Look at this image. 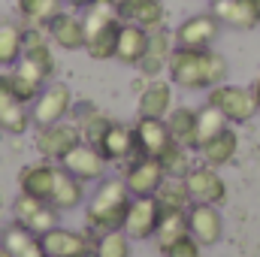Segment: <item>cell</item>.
Here are the masks:
<instances>
[{
    "label": "cell",
    "mask_w": 260,
    "mask_h": 257,
    "mask_svg": "<svg viewBox=\"0 0 260 257\" xmlns=\"http://www.w3.org/2000/svg\"><path fill=\"white\" fill-rule=\"evenodd\" d=\"M167 70H170V82L185 88V91L215 88L227 79L224 55H218L212 49H182V46H176Z\"/></svg>",
    "instance_id": "6da1fadb"
},
{
    "label": "cell",
    "mask_w": 260,
    "mask_h": 257,
    "mask_svg": "<svg viewBox=\"0 0 260 257\" xmlns=\"http://www.w3.org/2000/svg\"><path fill=\"white\" fill-rule=\"evenodd\" d=\"M130 191L124 185V179H106L94 197L88 203V224L100 233H109V230H121L124 227V215H127L130 206Z\"/></svg>",
    "instance_id": "7a4b0ae2"
},
{
    "label": "cell",
    "mask_w": 260,
    "mask_h": 257,
    "mask_svg": "<svg viewBox=\"0 0 260 257\" xmlns=\"http://www.w3.org/2000/svg\"><path fill=\"white\" fill-rule=\"evenodd\" d=\"M206 103H212L215 109H221L227 115V121H233V124H245V121L254 118V112H260L257 100H254V91L239 88V85H227V82L209 88Z\"/></svg>",
    "instance_id": "3957f363"
},
{
    "label": "cell",
    "mask_w": 260,
    "mask_h": 257,
    "mask_svg": "<svg viewBox=\"0 0 260 257\" xmlns=\"http://www.w3.org/2000/svg\"><path fill=\"white\" fill-rule=\"evenodd\" d=\"M70 106H73L70 88L61 85V82H55V85H49V88H43V91L37 94V100H34V106H30V121H34L37 127L58 124V121L67 118Z\"/></svg>",
    "instance_id": "277c9868"
},
{
    "label": "cell",
    "mask_w": 260,
    "mask_h": 257,
    "mask_svg": "<svg viewBox=\"0 0 260 257\" xmlns=\"http://www.w3.org/2000/svg\"><path fill=\"white\" fill-rule=\"evenodd\" d=\"M160 215H164V206L157 203V197H133L121 230L127 233L130 239H151L157 233Z\"/></svg>",
    "instance_id": "5b68a950"
},
{
    "label": "cell",
    "mask_w": 260,
    "mask_h": 257,
    "mask_svg": "<svg viewBox=\"0 0 260 257\" xmlns=\"http://www.w3.org/2000/svg\"><path fill=\"white\" fill-rule=\"evenodd\" d=\"M61 167H64L67 173H73L79 182H94V179H103L106 157H103V151L97 145H91V142L82 139L79 145H73L61 157Z\"/></svg>",
    "instance_id": "8992f818"
},
{
    "label": "cell",
    "mask_w": 260,
    "mask_h": 257,
    "mask_svg": "<svg viewBox=\"0 0 260 257\" xmlns=\"http://www.w3.org/2000/svg\"><path fill=\"white\" fill-rule=\"evenodd\" d=\"M221 34V21L212 15V12H197L191 18H185L179 27H176V46L182 49H209Z\"/></svg>",
    "instance_id": "52a82bcc"
},
{
    "label": "cell",
    "mask_w": 260,
    "mask_h": 257,
    "mask_svg": "<svg viewBox=\"0 0 260 257\" xmlns=\"http://www.w3.org/2000/svg\"><path fill=\"white\" fill-rule=\"evenodd\" d=\"M15 221L21 227H27L30 233L43 236L46 230L58 227V209L49 203V200H40V197H30V194H21L15 200Z\"/></svg>",
    "instance_id": "ba28073f"
},
{
    "label": "cell",
    "mask_w": 260,
    "mask_h": 257,
    "mask_svg": "<svg viewBox=\"0 0 260 257\" xmlns=\"http://www.w3.org/2000/svg\"><path fill=\"white\" fill-rule=\"evenodd\" d=\"M167 173L160 167V157H136L130 164L127 176H124V185H127L130 197H154L157 188L164 185Z\"/></svg>",
    "instance_id": "9c48e42d"
},
{
    "label": "cell",
    "mask_w": 260,
    "mask_h": 257,
    "mask_svg": "<svg viewBox=\"0 0 260 257\" xmlns=\"http://www.w3.org/2000/svg\"><path fill=\"white\" fill-rule=\"evenodd\" d=\"M185 185L191 194V203H209V206H218L224 203L227 197V185L224 179L218 176V167H194L188 176H185Z\"/></svg>",
    "instance_id": "30bf717a"
},
{
    "label": "cell",
    "mask_w": 260,
    "mask_h": 257,
    "mask_svg": "<svg viewBox=\"0 0 260 257\" xmlns=\"http://www.w3.org/2000/svg\"><path fill=\"white\" fill-rule=\"evenodd\" d=\"M82 142V133L76 124H67V121H58V124H49V127H40V136H37V151L46 157V160H58L64 157L73 145Z\"/></svg>",
    "instance_id": "8fae6325"
},
{
    "label": "cell",
    "mask_w": 260,
    "mask_h": 257,
    "mask_svg": "<svg viewBox=\"0 0 260 257\" xmlns=\"http://www.w3.org/2000/svg\"><path fill=\"white\" fill-rule=\"evenodd\" d=\"M133 130H136V151H139V157L142 154L145 157H160L170 148V142H173L170 127H167V118L139 115V121H136Z\"/></svg>",
    "instance_id": "7c38bea8"
},
{
    "label": "cell",
    "mask_w": 260,
    "mask_h": 257,
    "mask_svg": "<svg viewBox=\"0 0 260 257\" xmlns=\"http://www.w3.org/2000/svg\"><path fill=\"white\" fill-rule=\"evenodd\" d=\"M27 103L15 94L9 73L0 76V130L6 133H24L30 124V112L24 109Z\"/></svg>",
    "instance_id": "4fadbf2b"
},
{
    "label": "cell",
    "mask_w": 260,
    "mask_h": 257,
    "mask_svg": "<svg viewBox=\"0 0 260 257\" xmlns=\"http://www.w3.org/2000/svg\"><path fill=\"white\" fill-rule=\"evenodd\" d=\"M188 230L197 242L206 248V245H215L224 233V221H221V212L209 203H191L188 209Z\"/></svg>",
    "instance_id": "5bb4252c"
},
{
    "label": "cell",
    "mask_w": 260,
    "mask_h": 257,
    "mask_svg": "<svg viewBox=\"0 0 260 257\" xmlns=\"http://www.w3.org/2000/svg\"><path fill=\"white\" fill-rule=\"evenodd\" d=\"M43 248H46V257H82L88 254L94 245L85 233L79 230H67V227H52L40 236Z\"/></svg>",
    "instance_id": "9a60e30c"
},
{
    "label": "cell",
    "mask_w": 260,
    "mask_h": 257,
    "mask_svg": "<svg viewBox=\"0 0 260 257\" xmlns=\"http://www.w3.org/2000/svg\"><path fill=\"white\" fill-rule=\"evenodd\" d=\"M212 15L233 30H251L260 24L254 0H212Z\"/></svg>",
    "instance_id": "2e32d148"
},
{
    "label": "cell",
    "mask_w": 260,
    "mask_h": 257,
    "mask_svg": "<svg viewBox=\"0 0 260 257\" xmlns=\"http://www.w3.org/2000/svg\"><path fill=\"white\" fill-rule=\"evenodd\" d=\"M176 43V37L170 34V30H164V27H157V30H148V49H145V55H142V61H139V73L142 76H157L160 70H167L170 64V55H173V46Z\"/></svg>",
    "instance_id": "e0dca14e"
},
{
    "label": "cell",
    "mask_w": 260,
    "mask_h": 257,
    "mask_svg": "<svg viewBox=\"0 0 260 257\" xmlns=\"http://www.w3.org/2000/svg\"><path fill=\"white\" fill-rule=\"evenodd\" d=\"M46 34L55 46H61L67 52H76V49H85V21L79 15H70V12H58L49 24H46Z\"/></svg>",
    "instance_id": "ac0fdd59"
},
{
    "label": "cell",
    "mask_w": 260,
    "mask_h": 257,
    "mask_svg": "<svg viewBox=\"0 0 260 257\" xmlns=\"http://www.w3.org/2000/svg\"><path fill=\"white\" fill-rule=\"evenodd\" d=\"M97 148L103 151L106 160H127V157H139L136 151V130L127 127V124H109V130L103 133V139L97 142Z\"/></svg>",
    "instance_id": "d6986e66"
},
{
    "label": "cell",
    "mask_w": 260,
    "mask_h": 257,
    "mask_svg": "<svg viewBox=\"0 0 260 257\" xmlns=\"http://www.w3.org/2000/svg\"><path fill=\"white\" fill-rule=\"evenodd\" d=\"M0 245H3L6 257H46V248H43L40 236H37V233H30L27 227H21L18 221H15L12 227H6V230H3Z\"/></svg>",
    "instance_id": "ffe728a7"
},
{
    "label": "cell",
    "mask_w": 260,
    "mask_h": 257,
    "mask_svg": "<svg viewBox=\"0 0 260 257\" xmlns=\"http://www.w3.org/2000/svg\"><path fill=\"white\" fill-rule=\"evenodd\" d=\"M145 49H148V30L139 27V24H133V21H121V27H118V49H115V58H118L121 64L136 67L139 61H142Z\"/></svg>",
    "instance_id": "44dd1931"
},
{
    "label": "cell",
    "mask_w": 260,
    "mask_h": 257,
    "mask_svg": "<svg viewBox=\"0 0 260 257\" xmlns=\"http://www.w3.org/2000/svg\"><path fill=\"white\" fill-rule=\"evenodd\" d=\"M55 179H58V167L55 164H34L27 167L18 182H21V194H30V197H40V200H49L52 188H55Z\"/></svg>",
    "instance_id": "7402d4cb"
},
{
    "label": "cell",
    "mask_w": 260,
    "mask_h": 257,
    "mask_svg": "<svg viewBox=\"0 0 260 257\" xmlns=\"http://www.w3.org/2000/svg\"><path fill=\"white\" fill-rule=\"evenodd\" d=\"M173 109V85L170 82H151L148 88H142L136 112L139 115H154V118H167V112Z\"/></svg>",
    "instance_id": "603a6c76"
},
{
    "label": "cell",
    "mask_w": 260,
    "mask_h": 257,
    "mask_svg": "<svg viewBox=\"0 0 260 257\" xmlns=\"http://www.w3.org/2000/svg\"><path fill=\"white\" fill-rule=\"evenodd\" d=\"M21 58H27L34 67L43 70L46 79H52V73H55V58H52V49H49L46 30H40V24L24 30V52H21Z\"/></svg>",
    "instance_id": "cb8c5ba5"
},
{
    "label": "cell",
    "mask_w": 260,
    "mask_h": 257,
    "mask_svg": "<svg viewBox=\"0 0 260 257\" xmlns=\"http://www.w3.org/2000/svg\"><path fill=\"white\" fill-rule=\"evenodd\" d=\"M118 12H121V21H133V24H139L145 30L164 27V18H167L164 0H136V3H130L124 9H118Z\"/></svg>",
    "instance_id": "d4e9b609"
},
{
    "label": "cell",
    "mask_w": 260,
    "mask_h": 257,
    "mask_svg": "<svg viewBox=\"0 0 260 257\" xmlns=\"http://www.w3.org/2000/svg\"><path fill=\"white\" fill-rule=\"evenodd\" d=\"M236 151H239V136H236V130H221L218 136H212L209 142H203L200 145V154H203V160L209 164V167H224V164H230L233 157H236Z\"/></svg>",
    "instance_id": "484cf974"
},
{
    "label": "cell",
    "mask_w": 260,
    "mask_h": 257,
    "mask_svg": "<svg viewBox=\"0 0 260 257\" xmlns=\"http://www.w3.org/2000/svg\"><path fill=\"white\" fill-rule=\"evenodd\" d=\"M167 127L173 142H182L188 148H197V109L191 106H176L167 112Z\"/></svg>",
    "instance_id": "4316f807"
},
{
    "label": "cell",
    "mask_w": 260,
    "mask_h": 257,
    "mask_svg": "<svg viewBox=\"0 0 260 257\" xmlns=\"http://www.w3.org/2000/svg\"><path fill=\"white\" fill-rule=\"evenodd\" d=\"M82 182L73 176V173H67L64 167H58V179H55V188H52V197H49V203L58 209V212H67V209H76L79 203H82Z\"/></svg>",
    "instance_id": "83f0119b"
},
{
    "label": "cell",
    "mask_w": 260,
    "mask_h": 257,
    "mask_svg": "<svg viewBox=\"0 0 260 257\" xmlns=\"http://www.w3.org/2000/svg\"><path fill=\"white\" fill-rule=\"evenodd\" d=\"M188 233H191V230H188V212H182V209H164L160 224H157V233H154L157 248L167 251L173 242H179V239L188 236Z\"/></svg>",
    "instance_id": "f1b7e54d"
},
{
    "label": "cell",
    "mask_w": 260,
    "mask_h": 257,
    "mask_svg": "<svg viewBox=\"0 0 260 257\" xmlns=\"http://www.w3.org/2000/svg\"><path fill=\"white\" fill-rule=\"evenodd\" d=\"M24 52V27L15 21H0V67H15Z\"/></svg>",
    "instance_id": "f546056e"
},
{
    "label": "cell",
    "mask_w": 260,
    "mask_h": 257,
    "mask_svg": "<svg viewBox=\"0 0 260 257\" xmlns=\"http://www.w3.org/2000/svg\"><path fill=\"white\" fill-rule=\"evenodd\" d=\"M118 27H121V21H112V24L100 27L97 34H91V37L85 40V49H88V55H91L94 61H109V58H115V49H118Z\"/></svg>",
    "instance_id": "4dcf8cb0"
},
{
    "label": "cell",
    "mask_w": 260,
    "mask_h": 257,
    "mask_svg": "<svg viewBox=\"0 0 260 257\" xmlns=\"http://www.w3.org/2000/svg\"><path fill=\"white\" fill-rule=\"evenodd\" d=\"M191 151H194V148H188V145H182V142H170V148L160 154V167H164L167 179H185V176L194 170Z\"/></svg>",
    "instance_id": "1f68e13d"
},
{
    "label": "cell",
    "mask_w": 260,
    "mask_h": 257,
    "mask_svg": "<svg viewBox=\"0 0 260 257\" xmlns=\"http://www.w3.org/2000/svg\"><path fill=\"white\" fill-rule=\"evenodd\" d=\"M227 115L221 109H215L212 103H206L203 109H197V151L203 142H209L212 136H218L221 130H227Z\"/></svg>",
    "instance_id": "d6a6232c"
},
{
    "label": "cell",
    "mask_w": 260,
    "mask_h": 257,
    "mask_svg": "<svg viewBox=\"0 0 260 257\" xmlns=\"http://www.w3.org/2000/svg\"><path fill=\"white\" fill-rule=\"evenodd\" d=\"M109 118L100 112V109H94V106H85V112H79V118H76V127L82 133V139L85 142H91V145H97L100 139H103V133L109 130Z\"/></svg>",
    "instance_id": "836d02e7"
},
{
    "label": "cell",
    "mask_w": 260,
    "mask_h": 257,
    "mask_svg": "<svg viewBox=\"0 0 260 257\" xmlns=\"http://www.w3.org/2000/svg\"><path fill=\"white\" fill-rule=\"evenodd\" d=\"M154 197L164 209H182V212L191 209V194H188L185 179H164V185L157 188Z\"/></svg>",
    "instance_id": "e575fe53"
},
{
    "label": "cell",
    "mask_w": 260,
    "mask_h": 257,
    "mask_svg": "<svg viewBox=\"0 0 260 257\" xmlns=\"http://www.w3.org/2000/svg\"><path fill=\"white\" fill-rule=\"evenodd\" d=\"M64 0H18V12L34 24H49L61 12Z\"/></svg>",
    "instance_id": "d590c367"
},
{
    "label": "cell",
    "mask_w": 260,
    "mask_h": 257,
    "mask_svg": "<svg viewBox=\"0 0 260 257\" xmlns=\"http://www.w3.org/2000/svg\"><path fill=\"white\" fill-rule=\"evenodd\" d=\"M97 257H130V236L124 230H109L97 239Z\"/></svg>",
    "instance_id": "8d00e7d4"
},
{
    "label": "cell",
    "mask_w": 260,
    "mask_h": 257,
    "mask_svg": "<svg viewBox=\"0 0 260 257\" xmlns=\"http://www.w3.org/2000/svg\"><path fill=\"white\" fill-rule=\"evenodd\" d=\"M200 248H203V245L188 233V236H182L179 242H173V245H170L167 251H160V254L164 257H200Z\"/></svg>",
    "instance_id": "74e56055"
},
{
    "label": "cell",
    "mask_w": 260,
    "mask_h": 257,
    "mask_svg": "<svg viewBox=\"0 0 260 257\" xmlns=\"http://www.w3.org/2000/svg\"><path fill=\"white\" fill-rule=\"evenodd\" d=\"M9 79H12V88H15V94H18V97H21L24 103H30V100H37V94L43 91L40 85H34V82H27L24 76H18L15 70L9 73Z\"/></svg>",
    "instance_id": "f35d334b"
},
{
    "label": "cell",
    "mask_w": 260,
    "mask_h": 257,
    "mask_svg": "<svg viewBox=\"0 0 260 257\" xmlns=\"http://www.w3.org/2000/svg\"><path fill=\"white\" fill-rule=\"evenodd\" d=\"M64 3H70V6H79V9H88L94 0H64Z\"/></svg>",
    "instance_id": "ab89813d"
},
{
    "label": "cell",
    "mask_w": 260,
    "mask_h": 257,
    "mask_svg": "<svg viewBox=\"0 0 260 257\" xmlns=\"http://www.w3.org/2000/svg\"><path fill=\"white\" fill-rule=\"evenodd\" d=\"M251 91H254V100H257V109H260V76H257V82H254V88H251Z\"/></svg>",
    "instance_id": "60d3db41"
},
{
    "label": "cell",
    "mask_w": 260,
    "mask_h": 257,
    "mask_svg": "<svg viewBox=\"0 0 260 257\" xmlns=\"http://www.w3.org/2000/svg\"><path fill=\"white\" fill-rule=\"evenodd\" d=\"M112 3H115L118 9H124V6H130V3H136V0H112Z\"/></svg>",
    "instance_id": "b9f144b4"
},
{
    "label": "cell",
    "mask_w": 260,
    "mask_h": 257,
    "mask_svg": "<svg viewBox=\"0 0 260 257\" xmlns=\"http://www.w3.org/2000/svg\"><path fill=\"white\" fill-rule=\"evenodd\" d=\"M254 6H257V12H260V0H254Z\"/></svg>",
    "instance_id": "7bdbcfd3"
}]
</instances>
